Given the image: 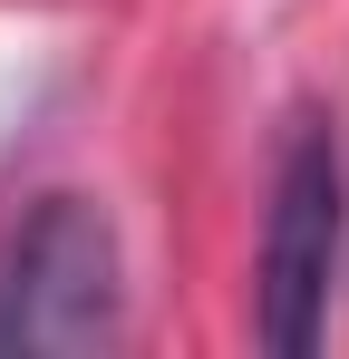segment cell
<instances>
[{"label": "cell", "mask_w": 349, "mask_h": 359, "mask_svg": "<svg viewBox=\"0 0 349 359\" xmlns=\"http://www.w3.org/2000/svg\"><path fill=\"white\" fill-rule=\"evenodd\" d=\"M126 320L116 233L88 194H49L0 252V350H107Z\"/></svg>", "instance_id": "cell-1"}, {"label": "cell", "mask_w": 349, "mask_h": 359, "mask_svg": "<svg viewBox=\"0 0 349 359\" xmlns=\"http://www.w3.org/2000/svg\"><path fill=\"white\" fill-rule=\"evenodd\" d=\"M340 252H349V165H340V136L301 117L272 165V214H262V340L282 359L320 350Z\"/></svg>", "instance_id": "cell-2"}]
</instances>
